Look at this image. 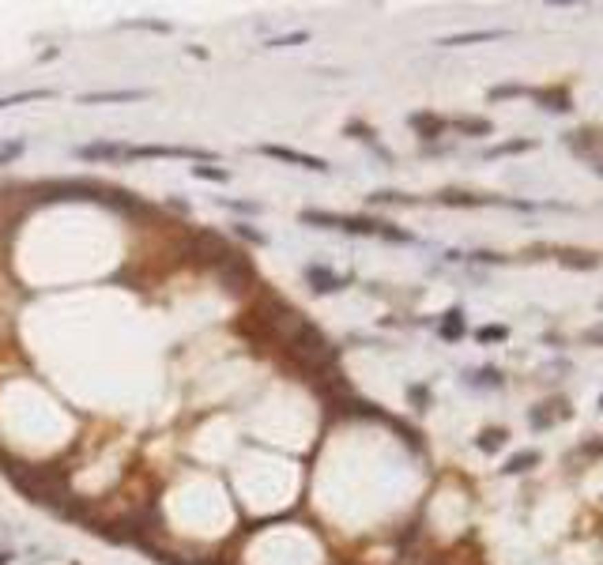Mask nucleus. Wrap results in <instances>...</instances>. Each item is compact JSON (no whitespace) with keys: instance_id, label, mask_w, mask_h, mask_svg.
Listing matches in <instances>:
<instances>
[{"instance_id":"18","label":"nucleus","mask_w":603,"mask_h":565,"mask_svg":"<svg viewBox=\"0 0 603 565\" xmlns=\"http://www.w3.org/2000/svg\"><path fill=\"white\" fill-rule=\"evenodd\" d=\"M234 230L241 234V238H249V241H256V245H264V241H268V238H264V234H256V230H249V226H245V223H241V226H234Z\"/></svg>"},{"instance_id":"8","label":"nucleus","mask_w":603,"mask_h":565,"mask_svg":"<svg viewBox=\"0 0 603 565\" xmlns=\"http://www.w3.org/2000/svg\"><path fill=\"white\" fill-rule=\"evenodd\" d=\"M38 99H53V91H45V87H38V91L4 94V99H0V110H8V106H23V102H38Z\"/></svg>"},{"instance_id":"17","label":"nucleus","mask_w":603,"mask_h":565,"mask_svg":"<svg viewBox=\"0 0 603 565\" xmlns=\"http://www.w3.org/2000/svg\"><path fill=\"white\" fill-rule=\"evenodd\" d=\"M494 339H505V328H479V343H494Z\"/></svg>"},{"instance_id":"9","label":"nucleus","mask_w":603,"mask_h":565,"mask_svg":"<svg viewBox=\"0 0 603 565\" xmlns=\"http://www.w3.org/2000/svg\"><path fill=\"white\" fill-rule=\"evenodd\" d=\"M535 460H540L535 452H517V456H513L509 464H505V471H509V475H513V471H528V467H532Z\"/></svg>"},{"instance_id":"4","label":"nucleus","mask_w":603,"mask_h":565,"mask_svg":"<svg viewBox=\"0 0 603 565\" xmlns=\"http://www.w3.org/2000/svg\"><path fill=\"white\" fill-rule=\"evenodd\" d=\"M140 99H147V91H140V87H132V91H91V94H79L83 106H102V102H140Z\"/></svg>"},{"instance_id":"15","label":"nucleus","mask_w":603,"mask_h":565,"mask_svg":"<svg viewBox=\"0 0 603 565\" xmlns=\"http://www.w3.org/2000/svg\"><path fill=\"white\" fill-rule=\"evenodd\" d=\"M528 147H532L528 140H513V143H502V147H494L490 155H509V151H528Z\"/></svg>"},{"instance_id":"10","label":"nucleus","mask_w":603,"mask_h":565,"mask_svg":"<svg viewBox=\"0 0 603 565\" xmlns=\"http://www.w3.org/2000/svg\"><path fill=\"white\" fill-rule=\"evenodd\" d=\"M23 147H27L23 140H8V143H0V166L12 163V158H19V155H23Z\"/></svg>"},{"instance_id":"2","label":"nucleus","mask_w":603,"mask_h":565,"mask_svg":"<svg viewBox=\"0 0 603 565\" xmlns=\"http://www.w3.org/2000/svg\"><path fill=\"white\" fill-rule=\"evenodd\" d=\"M302 223H313V226H336V230H347V234H381V223H374V219H355V215L302 212Z\"/></svg>"},{"instance_id":"1","label":"nucleus","mask_w":603,"mask_h":565,"mask_svg":"<svg viewBox=\"0 0 603 565\" xmlns=\"http://www.w3.org/2000/svg\"><path fill=\"white\" fill-rule=\"evenodd\" d=\"M125 158H192V163H215L212 151L174 147V143H147V147H125Z\"/></svg>"},{"instance_id":"11","label":"nucleus","mask_w":603,"mask_h":565,"mask_svg":"<svg viewBox=\"0 0 603 565\" xmlns=\"http://www.w3.org/2000/svg\"><path fill=\"white\" fill-rule=\"evenodd\" d=\"M305 38H309L305 30H294V34H287V38H272L268 50H279V45H298V42H305Z\"/></svg>"},{"instance_id":"6","label":"nucleus","mask_w":603,"mask_h":565,"mask_svg":"<svg viewBox=\"0 0 603 565\" xmlns=\"http://www.w3.org/2000/svg\"><path fill=\"white\" fill-rule=\"evenodd\" d=\"M305 279L313 282V290H325V294H332V290H340V287H343V279H340V276H332L328 268H317V264H313V268L305 271Z\"/></svg>"},{"instance_id":"5","label":"nucleus","mask_w":603,"mask_h":565,"mask_svg":"<svg viewBox=\"0 0 603 565\" xmlns=\"http://www.w3.org/2000/svg\"><path fill=\"white\" fill-rule=\"evenodd\" d=\"M76 158H125V143H83Z\"/></svg>"},{"instance_id":"13","label":"nucleus","mask_w":603,"mask_h":565,"mask_svg":"<svg viewBox=\"0 0 603 565\" xmlns=\"http://www.w3.org/2000/svg\"><path fill=\"white\" fill-rule=\"evenodd\" d=\"M502 438H505V433L502 430H490V433H482V438H479V449H498V445H502Z\"/></svg>"},{"instance_id":"14","label":"nucleus","mask_w":603,"mask_h":565,"mask_svg":"<svg viewBox=\"0 0 603 565\" xmlns=\"http://www.w3.org/2000/svg\"><path fill=\"white\" fill-rule=\"evenodd\" d=\"M456 128H464V132H490V121H456Z\"/></svg>"},{"instance_id":"7","label":"nucleus","mask_w":603,"mask_h":565,"mask_svg":"<svg viewBox=\"0 0 603 565\" xmlns=\"http://www.w3.org/2000/svg\"><path fill=\"white\" fill-rule=\"evenodd\" d=\"M494 38H505V30H468V34H449V38H441V45H471V42H494Z\"/></svg>"},{"instance_id":"3","label":"nucleus","mask_w":603,"mask_h":565,"mask_svg":"<svg viewBox=\"0 0 603 565\" xmlns=\"http://www.w3.org/2000/svg\"><path fill=\"white\" fill-rule=\"evenodd\" d=\"M260 155H268V158H279V163H291V166H302V170H320L325 174L328 163L325 158H317V155H305V151H294V147H279V143H260Z\"/></svg>"},{"instance_id":"16","label":"nucleus","mask_w":603,"mask_h":565,"mask_svg":"<svg viewBox=\"0 0 603 565\" xmlns=\"http://www.w3.org/2000/svg\"><path fill=\"white\" fill-rule=\"evenodd\" d=\"M445 336H460L464 332V325H460V313H449V320H445V328H441Z\"/></svg>"},{"instance_id":"12","label":"nucleus","mask_w":603,"mask_h":565,"mask_svg":"<svg viewBox=\"0 0 603 565\" xmlns=\"http://www.w3.org/2000/svg\"><path fill=\"white\" fill-rule=\"evenodd\" d=\"M192 174L196 177H212V181H227V170H215V166H192Z\"/></svg>"}]
</instances>
